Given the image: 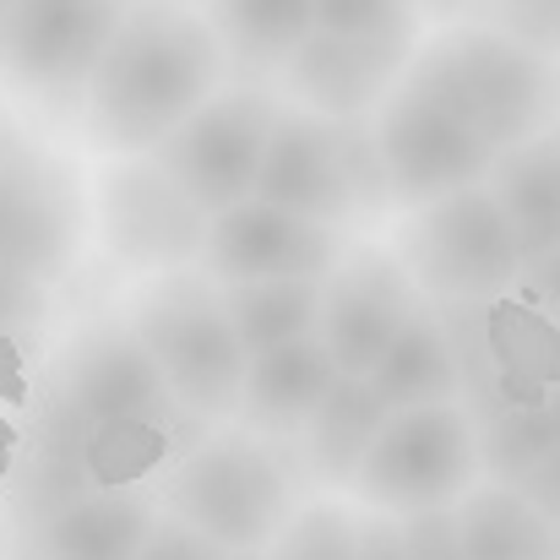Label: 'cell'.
<instances>
[{
	"label": "cell",
	"mask_w": 560,
	"mask_h": 560,
	"mask_svg": "<svg viewBox=\"0 0 560 560\" xmlns=\"http://www.w3.org/2000/svg\"><path fill=\"white\" fill-rule=\"evenodd\" d=\"M223 77L229 49L212 16L190 0H131L88 77L82 137L98 153H159Z\"/></svg>",
	"instance_id": "obj_1"
},
{
	"label": "cell",
	"mask_w": 560,
	"mask_h": 560,
	"mask_svg": "<svg viewBox=\"0 0 560 560\" xmlns=\"http://www.w3.org/2000/svg\"><path fill=\"white\" fill-rule=\"evenodd\" d=\"M126 327L153 354V365L164 371L170 392L180 397L190 419H207V424L240 419L250 354L229 322L223 283H212L201 267L142 278L126 305Z\"/></svg>",
	"instance_id": "obj_3"
},
{
	"label": "cell",
	"mask_w": 560,
	"mask_h": 560,
	"mask_svg": "<svg viewBox=\"0 0 560 560\" xmlns=\"http://www.w3.org/2000/svg\"><path fill=\"white\" fill-rule=\"evenodd\" d=\"M278 120H283V104L267 88L256 82L218 88L153 159L186 186V196L207 218H218L256 196V175H261Z\"/></svg>",
	"instance_id": "obj_13"
},
{
	"label": "cell",
	"mask_w": 560,
	"mask_h": 560,
	"mask_svg": "<svg viewBox=\"0 0 560 560\" xmlns=\"http://www.w3.org/2000/svg\"><path fill=\"white\" fill-rule=\"evenodd\" d=\"M419 289L392 250L360 245L322 278V343L332 349L338 371L371 375L375 360L397 343V332L419 311Z\"/></svg>",
	"instance_id": "obj_15"
},
{
	"label": "cell",
	"mask_w": 560,
	"mask_h": 560,
	"mask_svg": "<svg viewBox=\"0 0 560 560\" xmlns=\"http://www.w3.org/2000/svg\"><path fill=\"white\" fill-rule=\"evenodd\" d=\"M98 468H93V430L49 392L44 408L33 413V430L11 463V512L16 528H33L44 517H55L60 506H71L77 495L98 490Z\"/></svg>",
	"instance_id": "obj_17"
},
{
	"label": "cell",
	"mask_w": 560,
	"mask_h": 560,
	"mask_svg": "<svg viewBox=\"0 0 560 560\" xmlns=\"http://www.w3.org/2000/svg\"><path fill=\"white\" fill-rule=\"evenodd\" d=\"M397 261L435 311H474L517 289L523 245L501 196L490 190V180H479L408 207L397 229Z\"/></svg>",
	"instance_id": "obj_4"
},
{
	"label": "cell",
	"mask_w": 560,
	"mask_h": 560,
	"mask_svg": "<svg viewBox=\"0 0 560 560\" xmlns=\"http://www.w3.org/2000/svg\"><path fill=\"white\" fill-rule=\"evenodd\" d=\"M229 322L245 343V354H267L294 338L322 332V278H256V283H223Z\"/></svg>",
	"instance_id": "obj_25"
},
{
	"label": "cell",
	"mask_w": 560,
	"mask_h": 560,
	"mask_svg": "<svg viewBox=\"0 0 560 560\" xmlns=\"http://www.w3.org/2000/svg\"><path fill=\"white\" fill-rule=\"evenodd\" d=\"M457 528L468 560H560L556 523L501 479H479L457 501Z\"/></svg>",
	"instance_id": "obj_23"
},
{
	"label": "cell",
	"mask_w": 560,
	"mask_h": 560,
	"mask_svg": "<svg viewBox=\"0 0 560 560\" xmlns=\"http://www.w3.org/2000/svg\"><path fill=\"white\" fill-rule=\"evenodd\" d=\"M256 196L272 207H289L300 218L332 223V229H343L354 212L392 201L371 126L327 120L311 109H283V120L267 142L261 175H256Z\"/></svg>",
	"instance_id": "obj_7"
},
{
	"label": "cell",
	"mask_w": 560,
	"mask_h": 560,
	"mask_svg": "<svg viewBox=\"0 0 560 560\" xmlns=\"http://www.w3.org/2000/svg\"><path fill=\"white\" fill-rule=\"evenodd\" d=\"M408 49L413 44H365V38L311 27V38L283 60V88L311 115L371 120L381 98L392 93V82L402 77V66L413 60Z\"/></svg>",
	"instance_id": "obj_16"
},
{
	"label": "cell",
	"mask_w": 560,
	"mask_h": 560,
	"mask_svg": "<svg viewBox=\"0 0 560 560\" xmlns=\"http://www.w3.org/2000/svg\"><path fill=\"white\" fill-rule=\"evenodd\" d=\"M360 560H408V545H402V517L365 506V512H360Z\"/></svg>",
	"instance_id": "obj_34"
},
{
	"label": "cell",
	"mask_w": 560,
	"mask_h": 560,
	"mask_svg": "<svg viewBox=\"0 0 560 560\" xmlns=\"http://www.w3.org/2000/svg\"><path fill=\"white\" fill-rule=\"evenodd\" d=\"M490 27L523 38L528 49L560 60V0H485V16Z\"/></svg>",
	"instance_id": "obj_30"
},
{
	"label": "cell",
	"mask_w": 560,
	"mask_h": 560,
	"mask_svg": "<svg viewBox=\"0 0 560 560\" xmlns=\"http://www.w3.org/2000/svg\"><path fill=\"white\" fill-rule=\"evenodd\" d=\"M386 397L371 386V375H338V386L327 392V402L316 408V419L294 435L300 441V457L305 468L332 485V490H349V479L360 474L365 452H371L375 430L386 424Z\"/></svg>",
	"instance_id": "obj_21"
},
{
	"label": "cell",
	"mask_w": 560,
	"mask_h": 560,
	"mask_svg": "<svg viewBox=\"0 0 560 560\" xmlns=\"http://www.w3.org/2000/svg\"><path fill=\"white\" fill-rule=\"evenodd\" d=\"M474 430H479V468L501 485H517L539 457L560 446L550 397H495L490 419H479Z\"/></svg>",
	"instance_id": "obj_26"
},
{
	"label": "cell",
	"mask_w": 560,
	"mask_h": 560,
	"mask_svg": "<svg viewBox=\"0 0 560 560\" xmlns=\"http://www.w3.org/2000/svg\"><path fill=\"white\" fill-rule=\"evenodd\" d=\"M556 545H560V523H556Z\"/></svg>",
	"instance_id": "obj_41"
},
{
	"label": "cell",
	"mask_w": 560,
	"mask_h": 560,
	"mask_svg": "<svg viewBox=\"0 0 560 560\" xmlns=\"http://www.w3.org/2000/svg\"><path fill=\"white\" fill-rule=\"evenodd\" d=\"M207 16L245 77L283 71V60L311 38L316 0H207Z\"/></svg>",
	"instance_id": "obj_24"
},
{
	"label": "cell",
	"mask_w": 560,
	"mask_h": 560,
	"mask_svg": "<svg viewBox=\"0 0 560 560\" xmlns=\"http://www.w3.org/2000/svg\"><path fill=\"white\" fill-rule=\"evenodd\" d=\"M159 495L131 490V485H98L60 506L55 517L16 528L38 560H137L153 523H159Z\"/></svg>",
	"instance_id": "obj_18"
},
{
	"label": "cell",
	"mask_w": 560,
	"mask_h": 560,
	"mask_svg": "<svg viewBox=\"0 0 560 560\" xmlns=\"http://www.w3.org/2000/svg\"><path fill=\"white\" fill-rule=\"evenodd\" d=\"M371 137L392 201L408 207L490 180L501 159V148L441 93V82L419 60H408L392 93L381 98V109L371 115Z\"/></svg>",
	"instance_id": "obj_6"
},
{
	"label": "cell",
	"mask_w": 560,
	"mask_h": 560,
	"mask_svg": "<svg viewBox=\"0 0 560 560\" xmlns=\"http://www.w3.org/2000/svg\"><path fill=\"white\" fill-rule=\"evenodd\" d=\"M402 545H408V560H468L463 528H457V506L408 512L402 517Z\"/></svg>",
	"instance_id": "obj_32"
},
{
	"label": "cell",
	"mask_w": 560,
	"mask_h": 560,
	"mask_svg": "<svg viewBox=\"0 0 560 560\" xmlns=\"http://www.w3.org/2000/svg\"><path fill=\"white\" fill-rule=\"evenodd\" d=\"M16 148H22V126H16V120H11V109L0 104V164H5Z\"/></svg>",
	"instance_id": "obj_37"
},
{
	"label": "cell",
	"mask_w": 560,
	"mask_h": 560,
	"mask_svg": "<svg viewBox=\"0 0 560 560\" xmlns=\"http://www.w3.org/2000/svg\"><path fill=\"white\" fill-rule=\"evenodd\" d=\"M371 386L386 397V408H424V402H463L468 365L457 349V332L435 305H419L413 322L397 332V343L375 360Z\"/></svg>",
	"instance_id": "obj_20"
},
{
	"label": "cell",
	"mask_w": 560,
	"mask_h": 560,
	"mask_svg": "<svg viewBox=\"0 0 560 560\" xmlns=\"http://www.w3.org/2000/svg\"><path fill=\"white\" fill-rule=\"evenodd\" d=\"M131 0H11L0 16V82L33 104H77Z\"/></svg>",
	"instance_id": "obj_12"
},
{
	"label": "cell",
	"mask_w": 560,
	"mask_h": 560,
	"mask_svg": "<svg viewBox=\"0 0 560 560\" xmlns=\"http://www.w3.org/2000/svg\"><path fill=\"white\" fill-rule=\"evenodd\" d=\"M261 560H360V512L332 495L300 501Z\"/></svg>",
	"instance_id": "obj_27"
},
{
	"label": "cell",
	"mask_w": 560,
	"mask_h": 560,
	"mask_svg": "<svg viewBox=\"0 0 560 560\" xmlns=\"http://www.w3.org/2000/svg\"><path fill=\"white\" fill-rule=\"evenodd\" d=\"M517 490H523L550 523H560V446L550 452V457H539V463L517 479Z\"/></svg>",
	"instance_id": "obj_35"
},
{
	"label": "cell",
	"mask_w": 560,
	"mask_h": 560,
	"mask_svg": "<svg viewBox=\"0 0 560 560\" xmlns=\"http://www.w3.org/2000/svg\"><path fill=\"white\" fill-rule=\"evenodd\" d=\"M159 506L229 550H267L300 506V479L278 435L229 424L201 435L159 479Z\"/></svg>",
	"instance_id": "obj_2"
},
{
	"label": "cell",
	"mask_w": 560,
	"mask_h": 560,
	"mask_svg": "<svg viewBox=\"0 0 560 560\" xmlns=\"http://www.w3.org/2000/svg\"><path fill=\"white\" fill-rule=\"evenodd\" d=\"M49 392L93 430V435H148L164 441L180 419V397L170 392L153 354L137 343L126 322L77 327L49 365Z\"/></svg>",
	"instance_id": "obj_9"
},
{
	"label": "cell",
	"mask_w": 560,
	"mask_h": 560,
	"mask_svg": "<svg viewBox=\"0 0 560 560\" xmlns=\"http://www.w3.org/2000/svg\"><path fill=\"white\" fill-rule=\"evenodd\" d=\"M49 311H55L49 283L0 261V343H33L49 327Z\"/></svg>",
	"instance_id": "obj_29"
},
{
	"label": "cell",
	"mask_w": 560,
	"mask_h": 560,
	"mask_svg": "<svg viewBox=\"0 0 560 560\" xmlns=\"http://www.w3.org/2000/svg\"><path fill=\"white\" fill-rule=\"evenodd\" d=\"M137 560H261V556L256 550H229V545L196 534L180 517L159 512V523H153V534H148V545H142Z\"/></svg>",
	"instance_id": "obj_31"
},
{
	"label": "cell",
	"mask_w": 560,
	"mask_h": 560,
	"mask_svg": "<svg viewBox=\"0 0 560 560\" xmlns=\"http://www.w3.org/2000/svg\"><path fill=\"white\" fill-rule=\"evenodd\" d=\"M343 261V229L272 207L261 196L218 212L207 223L201 272L212 283H256V278H327Z\"/></svg>",
	"instance_id": "obj_14"
},
{
	"label": "cell",
	"mask_w": 560,
	"mask_h": 560,
	"mask_svg": "<svg viewBox=\"0 0 560 560\" xmlns=\"http://www.w3.org/2000/svg\"><path fill=\"white\" fill-rule=\"evenodd\" d=\"M0 560H5V550H0Z\"/></svg>",
	"instance_id": "obj_42"
},
{
	"label": "cell",
	"mask_w": 560,
	"mask_h": 560,
	"mask_svg": "<svg viewBox=\"0 0 560 560\" xmlns=\"http://www.w3.org/2000/svg\"><path fill=\"white\" fill-rule=\"evenodd\" d=\"M5 11H11V0H0V16H5Z\"/></svg>",
	"instance_id": "obj_40"
},
{
	"label": "cell",
	"mask_w": 560,
	"mask_h": 560,
	"mask_svg": "<svg viewBox=\"0 0 560 560\" xmlns=\"http://www.w3.org/2000/svg\"><path fill=\"white\" fill-rule=\"evenodd\" d=\"M413 60L501 153L560 120V66L490 22L446 27Z\"/></svg>",
	"instance_id": "obj_5"
},
{
	"label": "cell",
	"mask_w": 560,
	"mask_h": 560,
	"mask_svg": "<svg viewBox=\"0 0 560 560\" xmlns=\"http://www.w3.org/2000/svg\"><path fill=\"white\" fill-rule=\"evenodd\" d=\"M419 16L441 22V27H463L485 16V0H419Z\"/></svg>",
	"instance_id": "obj_36"
},
{
	"label": "cell",
	"mask_w": 560,
	"mask_h": 560,
	"mask_svg": "<svg viewBox=\"0 0 560 560\" xmlns=\"http://www.w3.org/2000/svg\"><path fill=\"white\" fill-rule=\"evenodd\" d=\"M93 186L82 170L49 142L22 137V148L0 164V261L60 289L88 250Z\"/></svg>",
	"instance_id": "obj_11"
},
{
	"label": "cell",
	"mask_w": 560,
	"mask_h": 560,
	"mask_svg": "<svg viewBox=\"0 0 560 560\" xmlns=\"http://www.w3.org/2000/svg\"><path fill=\"white\" fill-rule=\"evenodd\" d=\"M316 27L365 44H413L419 0H316Z\"/></svg>",
	"instance_id": "obj_28"
},
{
	"label": "cell",
	"mask_w": 560,
	"mask_h": 560,
	"mask_svg": "<svg viewBox=\"0 0 560 560\" xmlns=\"http://www.w3.org/2000/svg\"><path fill=\"white\" fill-rule=\"evenodd\" d=\"M338 375L343 371H338L332 349L322 343V332L278 343L267 354H250L245 392H240V424H250L261 435H278V441H294L316 419V408L327 402Z\"/></svg>",
	"instance_id": "obj_19"
},
{
	"label": "cell",
	"mask_w": 560,
	"mask_h": 560,
	"mask_svg": "<svg viewBox=\"0 0 560 560\" xmlns=\"http://www.w3.org/2000/svg\"><path fill=\"white\" fill-rule=\"evenodd\" d=\"M550 413H556V430H560V386H550Z\"/></svg>",
	"instance_id": "obj_39"
},
{
	"label": "cell",
	"mask_w": 560,
	"mask_h": 560,
	"mask_svg": "<svg viewBox=\"0 0 560 560\" xmlns=\"http://www.w3.org/2000/svg\"><path fill=\"white\" fill-rule=\"evenodd\" d=\"M479 485V430L463 402L392 408L375 430L349 495L360 506L408 517L424 506H457Z\"/></svg>",
	"instance_id": "obj_8"
},
{
	"label": "cell",
	"mask_w": 560,
	"mask_h": 560,
	"mask_svg": "<svg viewBox=\"0 0 560 560\" xmlns=\"http://www.w3.org/2000/svg\"><path fill=\"white\" fill-rule=\"evenodd\" d=\"M93 229L115 267L137 278L201 267L207 212L153 153H104L93 170Z\"/></svg>",
	"instance_id": "obj_10"
},
{
	"label": "cell",
	"mask_w": 560,
	"mask_h": 560,
	"mask_svg": "<svg viewBox=\"0 0 560 560\" xmlns=\"http://www.w3.org/2000/svg\"><path fill=\"white\" fill-rule=\"evenodd\" d=\"M5 560H38V556H33V545L16 534V550H5Z\"/></svg>",
	"instance_id": "obj_38"
},
{
	"label": "cell",
	"mask_w": 560,
	"mask_h": 560,
	"mask_svg": "<svg viewBox=\"0 0 560 560\" xmlns=\"http://www.w3.org/2000/svg\"><path fill=\"white\" fill-rule=\"evenodd\" d=\"M490 190L501 196L512 234L523 245V261L560 245V120L539 137L506 148L490 170Z\"/></svg>",
	"instance_id": "obj_22"
},
{
	"label": "cell",
	"mask_w": 560,
	"mask_h": 560,
	"mask_svg": "<svg viewBox=\"0 0 560 560\" xmlns=\"http://www.w3.org/2000/svg\"><path fill=\"white\" fill-rule=\"evenodd\" d=\"M523 305H534L539 316H550L560 322V245L550 250H539V256H528L523 261V272H517V289H512Z\"/></svg>",
	"instance_id": "obj_33"
}]
</instances>
